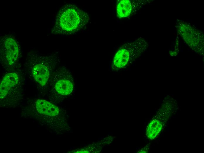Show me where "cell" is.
I'll return each mask as SVG.
<instances>
[{"label":"cell","instance_id":"1","mask_svg":"<svg viewBox=\"0 0 204 153\" xmlns=\"http://www.w3.org/2000/svg\"><path fill=\"white\" fill-rule=\"evenodd\" d=\"M90 20L86 11L74 4H66L57 14L51 33L63 35L76 34L83 29Z\"/></svg>","mask_w":204,"mask_h":153},{"label":"cell","instance_id":"2","mask_svg":"<svg viewBox=\"0 0 204 153\" xmlns=\"http://www.w3.org/2000/svg\"><path fill=\"white\" fill-rule=\"evenodd\" d=\"M59 59L56 53L42 55L36 52L28 54L25 66L33 79L42 86L49 81Z\"/></svg>","mask_w":204,"mask_h":153},{"label":"cell","instance_id":"3","mask_svg":"<svg viewBox=\"0 0 204 153\" xmlns=\"http://www.w3.org/2000/svg\"><path fill=\"white\" fill-rule=\"evenodd\" d=\"M22 79L20 75L16 72H9L4 75L0 83L1 105L11 107L18 104L23 95Z\"/></svg>","mask_w":204,"mask_h":153},{"label":"cell","instance_id":"4","mask_svg":"<svg viewBox=\"0 0 204 153\" xmlns=\"http://www.w3.org/2000/svg\"><path fill=\"white\" fill-rule=\"evenodd\" d=\"M1 62L6 68L17 65L21 55V48L17 40L13 35L5 34L0 36Z\"/></svg>","mask_w":204,"mask_h":153},{"label":"cell","instance_id":"5","mask_svg":"<svg viewBox=\"0 0 204 153\" xmlns=\"http://www.w3.org/2000/svg\"><path fill=\"white\" fill-rule=\"evenodd\" d=\"M139 41L126 43L116 51L111 64V69L117 71L128 66L136 58L142 51Z\"/></svg>","mask_w":204,"mask_h":153},{"label":"cell","instance_id":"6","mask_svg":"<svg viewBox=\"0 0 204 153\" xmlns=\"http://www.w3.org/2000/svg\"><path fill=\"white\" fill-rule=\"evenodd\" d=\"M49 81L56 92L61 95H69L73 90L74 80L72 74L65 66L60 67L54 71Z\"/></svg>","mask_w":204,"mask_h":153},{"label":"cell","instance_id":"7","mask_svg":"<svg viewBox=\"0 0 204 153\" xmlns=\"http://www.w3.org/2000/svg\"><path fill=\"white\" fill-rule=\"evenodd\" d=\"M29 115L40 124H45L50 118L57 117L60 114L59 108L45 100H37L32 106Z\"/></svg>","mask_w":204,"mask_h":153},{"label":"cell","instance_id":"8","mask_svg":"<svg viewBox=\"0 0 204 153\" xmlns=\"http://www.w3.org/2000/svg\"><path fill=\"white\" fill-rule=\"evenodd\" d=\"M132 3L129 0H120L117 4L116 7L117 14L120 18L127 17L132 14Z\"/></svg>","mask_w":204,"mask_h":153},{"label":"cell","instance_id":"9","mask_svg":"<svg viewBox=\"0 0 204 153\" xmlns=\"http://www.w3.org/2000/svg\"><path fill=\"white\" fill-rule=\"evenodd\" d=\"M162 125L158 120H152L148 125L146 129V135L149 139H153L158 135L162 129Z\"/></svg>","mask_w":204,"mask_h":153}]
</instances>
